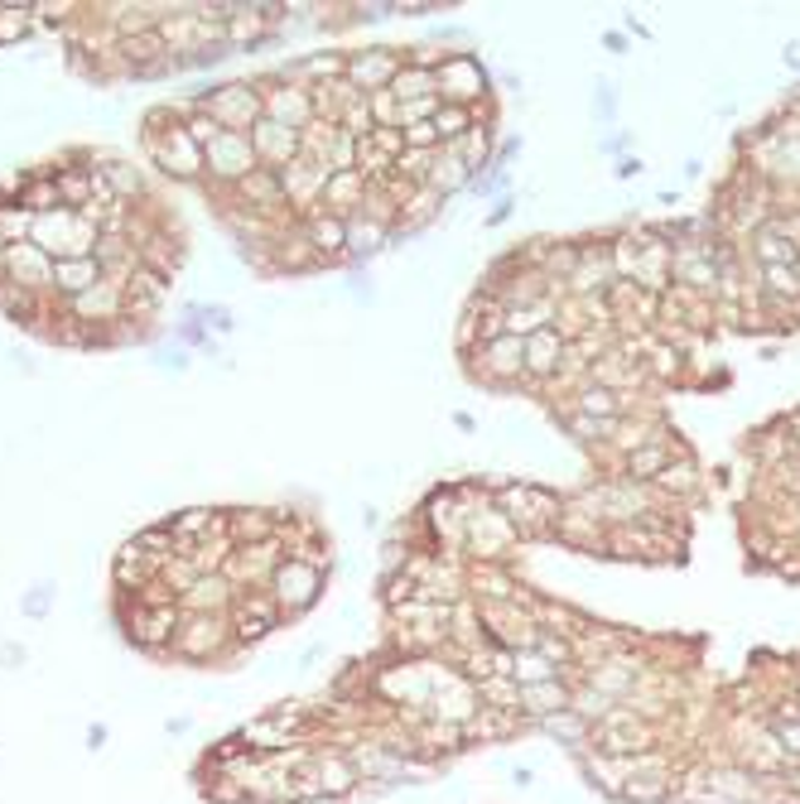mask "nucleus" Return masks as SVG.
<instances>
[{"instance_id": "f257e3e1", "label": "nucleus", "mask_w": 800, "mask_h": 804, "mask_svg": "<svg viewBox=\"0 0 800 804\" xmlns=\"http://www.w3.org/2000/svg\"><path fill=\"white\" fill-rule=\"evenodd\" d=\"M140 145H145V154H150V164L160 169V174L184 179V184L203 179V150H198V140H193L188 130H184V120H174L164 106L145 116Z\"/></svg>"}, {"instance_id": "f03ea898", "label": "nucleus", "mask_w": 800, "mask_h": 804, "mask_svg": "<svg viewBox=\"0 0 800 804\" xmlns=\"http://www.w3.org/2000/svg\"><path fill=\"white\" fill-rule=\"evenodd\" d=\"M492 506L512 520L521 540L555 535V520H560V510H564L560 496H555L550 486H536V482H496L492 486Z\"/></svg>"}, {"instance_id": "7ed1b4c3", "label": "nucleus", "mask_w": 800, "mask_h": 804, "mask_svg": "<svg viewBox=\"0 0 800 804\" xmlns=\"http://www.w3.org/2000/svg\"><path fill=\"white\" fill-rule=\"evenodd\" d=\"M30 241L48 255V261H82V255L96 251L102 227L88 222L78 207H54V213H34Z\"/></svg>"}, {"instance_id": "20e7f679", "label": "nucleus", "mask_w": 800, "mask_h": 804, "mask_svg": "<svg viewBox=\"0 0 800 804\" xmlns=\"http://www.w3.org/2000/svg\"><path fill=\"white\" fill-rule=\"evenodd\" d=\"M464 492H468V502H472V486L464 482ZM521 544V535H516V526L502 516V510L492 506V492L488 496H478L472 502V510H468V530H464V550L478 559V564H502L506 554H512Z\"/></svg>"}, {"instance_id": "39448f33", "label": "nucleus", "mask_w": 800, "mask_h": 804, "mask_svg": "<svg viewBox=\"0 0 800 804\" xmlns=\"http://www.w3.org/2000/svg\"><path fill=\"white\" fill-rule=\"evenodd\" d=\"M193 106H198L203 116H213L222 130H241V136H247V130L265 116V106H261V82H247V78L222 82V88L193 96Z\"/></svg>"}, {"instance_id": "423d86ee", "label": "nucleus", "mask_w": 800, "mask_h": 804, "mask_svg": "<svg viewBox=\"0 0 800 804\" xmlns=\"http://www.w3.org/2000/svg\"><path fill=\"white\" fill-rule=\"evenodd\" d=\"M323 578H329V568L309 564V559H281V568L271 574V588L265 593H271L285 617H305L323 598Z\"/></svg>"}, {"instance_id": "0eeeda50", "label": "nucleus", "mask_w": 800, "mask_h": 804, "mask_svg": "<svg viewBox=\"0 0 800 804\" xmlns=\"http://www.w3.org/2000/svg\"><path fill=\"white\" fill-rule=\"evenodd\" d=\"M434 78H439V102L444 106H482L488 102V92H492L488 68H482L472 54H464V48H448L444 64L434 68Z\"/></svg>"}, {"instance_id": "6e6552de", "label": "nucleus", "mask_w": 800, "mask_h": 804, "mask_svg": "<svg viewBox=\"0 0 800 804\" xmlns=\"http://www.w3.org/2000/svg\"><path fill=\"white\" fill-rule=\"evenodd\" d=\"M261 160L256 150H251V136H241V130H222L208 150H203V174L213 179L222 193H232L247 174H256Z\"/></svg>"}, {"instance_id": "1a4fd4ad", "label": "nucleus", "mask_w": 800, "mask_h": 804, "mask_svg": "<svg viewBox=\"0 0 800 804\" xmlns=\"http://www.w3.org/2000/svg\"><path fill=\"white\" fill-rule=\"evenodd\" d=\"M400 68H405V48H396V44L353 48V54H347V68H343V82L347 88H357L362 96H372V92L391 88V78Z\"/></svg>"}, {"instance_id": "9d476101", "label": "nucleus", "mask_w": 800, "mask_h": 804, "mask_svg": "<svg viewBox=\"0 0 800 804\" xmlns=\"http://www.w3.org/2000/svg\"><path fill=\"white\" fill-rule=\"evenodd\" d=\"M232 621L217 617V612H188L184 627H179L174 636V651L184 655V661H222L227 651H232Z\"/></svg>"}, {"instance_id": "9b49d317", "label": "nucleus", "mask_w": 800, "mask_h": 804, "mask_svg": "<svg viewBox=\"0 0 800 804\" xmlns=\"http://www.w3.org/2000/svg\"><path fill=\"white\" fill-rule=\"evenodd\" d=\"M671 279L699 299L719 295V261H713V241H675L671 246Z\"/></svg>"}, {"instance_id": "f8f14e48", "label": "nucleus", "mask_w": 800, "mask_h": 804, "mask_svg": "<svg viewBox=\"0 0 800 804\" xmlns=\"http://www.w3.org/2000/svg\"><path fill=\"white\" fill-rule=\"evenodd\" d=\"M482 386H492V391H506V386L526 381V343L521 337H492V343L478 347V367H472Z\"/></svg>"}, {"instance_id": "ddd939ff", "label": "nucleus", "mask_w": 800, "mask_h": 804, "mask_svg": "<svg viewBox=\"0 0 800 804\" xmlns=\"http://www.w3.org/2000/svg\"><path fill=\"white\" fill-rule=\"evenodd\" d=\"M179 627H184V607H179V602H160V607L136 602V607H130L126 636L136 641L140 651H164V645H174Z\"/></svg>"}, {"instance_id": "4468645a", "label": "nucleus", "mask_w": 800, "mask_h": 804, "mask_svg": "<svg viewBox=\"0 0 800 804\" xmlns=\"http://www.w3.org/2000/svg\"><path fill=\"white\" fill-rule=\"evenodd\" d=\"M261 106H265V120H275V126H289V130H305L313 116V92L305 82H261Z\"/></svg>"}, {"instance_id": "2eb2a0df", "label": "nucleus", "mask_w": 800, "mask_h": 804, "mask_svg": "<svg viewBox=\"0 0 800 804\" xmlns=\"http://www.w3.org/2000/svg\"><path fill=\"white\" fill-rule=\"evenodd\" d=\"M281 607H275V598L265 588H256V593H247L241 598L237 593V602H232V636L241 641V645H256V641H265L275 627H281Z\"/></svg>"}, {"instance_id": "dca6fc26", "label": "nucleus", "mask_w": 800, "mask_h": 804, "mask_svg": "<svg viewBox=\"0 0 800 804\" xmlns=\"http://www.w3.org/2000/svg\"><path fill=\"white\" fill-rule=\"evenodd\" d=\"M299 231H305V241L319 251L323 265H347V217H333V213H323V207H313V213L299 217Z\"/></svg>"}, {"instance_id": "f3484780", "label": "nucleus", "mask_w": 800, "mask_h": 804, "mask_svg": "<svg viewBox=\"0 0 800 804\" xmlns=\"http://www.w3.org/2000/svg\"><path fill=\"white\" fill-rule=\"evenodd\" d=\"M747 251H753L757 271H767V265H800V241L791 237V227H786V217H772L767 227H757L753 237L743 241Z\"/></svg>"}, {"instance_id": "a211bd4d", "label": "nucleus", "mask_w": 800, "mask_h": 804, "mask_svg": "<svg viewBox=\"0 0 800 804\" xmlns=\"http://www.w3.org/2000/svg\"><path fill=\"white\" fill-rule=\"evenodd\" d=\"M632 285L647 289V295H665V289H671V241H665L661 231H641Z\"/></svg>"}, {"instance_id": "6ab92c4d", "label": "nucleus", "mask_w": 800, "mask_h": 804, "mask_svg": "<svg viewBox=\"0 0 800 804\" xmlns=\"http://www.w3.org/2000/svg\"><path fill=\"white\" fill-rule=\"evenodd\" d=\"M281 179H285V198L299 207V217H305V213H313V207H319L323 188H329V179H333V169L329 164H313V160H305V154H299L295 164L281 169Z\"/></svg>"}, {"instance_id": "aec40b11", "label": "nucleus", "mask_w": 800, "mask_h": 804, "mask_svg": "<svg viewBox=\"0 0 800 804\" xmlns=\"http://www.w3.org/2000/svg\"><path fill=\"white\" fill-rule=\"evenodd\" d=\"M564 357H569V337L560 333V328H540V333H530L526 337V381H555L560 376V367H564Z\"/></svg>"}, {"instance_id": "412c9836", "label": "nucleus", "mask_w": 800, "mask_h": 804, "mask_svg": "<svg viewBox=\"0 0 800 804\" xmlns=\"http://www.w3.org/2000/svg\"><path fill=\"white\" fill-rule=\"evenodd\" d=\"M5 279L44 295V289H54V261H48L34 241H15V246L5 251Z\"/></svg>"}, {"instance_id": "4be33fe9", "label": "nucleus", "mask_w": 800, "mask_h": 804, "mask_svg": "<svg viewBox=\"0 0 800 804\" xmlns=\"http://www.w3.org/2000/svg\"><path fill=\"white\" fill-rule=\"evenodd\" d=\"M569 703H574V679H545V685H526L516 689V713L530 717V723H540V717H555L564 713Z\"/></svg>"}, {"instance_id": "5701e85b", "label": "nucleus", "mask_w": 800, "mask_h": 804, "mask_svg": "<svg viewBox=\"0 0 800 804\" xmlns=\"http://www.w3.org/2000/svg\"><path fill=\"white\" fill-rule=\"evenodd\" d=\"M251 136V150H256V160L265 164V169H285V164H295L299 160V130H289V126H275V120H256V126L247 130Z\"/></svg>"}, {"instance_id": "b1692460", "label": "nucleus", "mask_w": 800, "mask_h": 804, "mask_svg": "<svg viewBox=\"0 0 800 804\" xmlns=\"http://www.w3.org/2000/svg\"><path fill=\"white\" fill-rule=\"evenodd\" d=\"M555 535H560L564 544H574V550H584V554H603V535H608V526H603V520L593 516L584 502H574V506L560 510Z\"/></svg>"}, {"instance_id": "393cba45", "label": "nucleus", "mask_w": 800, "mask_h": 804, "mask_svg": "<svg viewBox=\"0 0 800 804\" xmlns=\"http://www.w3.org/2000/svg\"><path fill=\"white\" fill-rule=\"evenodd\" d=\"M588 381H593V386H608V391H617V395H627L637 381H647V361L627 357L622 347H608V352H603V357L588 367Z\"/></svg>"}, {"instance_id": "a878e982", "label": "nucleus", "mask_w": 800, "mask_h": 804, "mask_svg": "<svg viewBox=\"0 0 800 804\" xmlns=\"http://www.w3.org/2000/svg\"><path fill=\"white\" fill-rule=\"evenodd\" d=\"M271 20H265V5H241L232 0L227 5V48H256L271 39Z\"/></svg>"}, {"instance_id": "bb28decb", "label": "nucleus", "mask_w": 800, "mask_h": 804, "mask_svg": "<svg viewBox=\"0 0 800 804\" xmlns=\"http://www.w3.org/2000/svg\"><path fill=\"white\" fill-rule=\"evenodd\" d=\"M685 448L675 444V438H656V444H647V448H637V453H627L622 458V478H632V482H656L665 468H671L675 458H681Z\"/></svg>"}, {"instance_id": "cd10ccee", "label": "nucleus", "mask_w": 800, "mask_h": 804, "mask_svg": "<svg viewBox=\"0 0 800 804\" xmlns=\"http://www.w3.org/2000/svg\"><path fill=\"white\" fill-rule=\"evenodd\" d=\"M232 602H237V588L222 574H198L184 593H179V607H188V612H217L222 617Z\"/></svg>"}, {"instance_id": "c85d7f7f", "label": "nucleus", "mask_w": 800, "mask_h": 804, "mask_svg": "<svg viewBox=\"0 0 800 804\" xmlns=\"http://www.w3.org/2000/svg\"><path fill=\"white\" fill-rule=\"evenodd\" d=\"M313 781H319V795H333V800H347L357 790L362 776L353 771L347 751H313Z\"/></svg>"}, {"instance_id": "c756f323", "label": "nucleus", "mask_w": 800, "mask_h": 804, "mask_svg": "<svg viewBox=\"0 0 800 804\" xmlns=\"http://www.w3.org/2000/svg\"><path fill=\"white\" fill-rule=\"evenodd\" d=\"M637 679H641L637 661H627V655H608V661L593 665L588 685L598 693H608V699H617V703H627V699H632V689H637Z\"/></svg>"}, {"instance_id": "7c9ffc66", "label": "nucleus", "mask_w": 800, "mask_h": 804, "mask_svg": "<svg viewBox=\"0 0 800 804\" xmlns=\"http://www.w3.org/2000/svg\"><path fill=\"white\" fill-rule=\"evenodd\" d=\"M285 520L275 510H227V540L232 544H265L281 540Z\"/></svg>"}, {"instance_id": "2f4dec72", "label": "nucleus", "mask_w": 800, "mask_h": 804, "mask_svg": "<svg viewBox=\"0 0 800 804\" xmlns=\"http://www.w3.org/2000/svg\"><path fill=\"white\" fill-rule=\"evenodd\" d=\"M362 198H367V174H362V169H338L329 179V188H323L319 207L333 217H353L362 207Z\"/></svg>"}, {"instance_id": "473e14b6", "label": "nucleus", "mask_w": 800, "mask_h": 804, "mask_svg": "<svg viewBox=\"0 0 800 804\" xmlns=\"http://www.w3.org/2000/svg\"><path fill=\"white\" fill-rule=\"evenodd\" d=\"M106 279V271L96 265V255H82V261H54V295L58 299H78L96 289Z\"/></svg>"}, {"instance_id": "72a5a7b5", "label": "nucleus", "mask_w": 800, "mask_h": 804, "mask_svg": "<svg viewBox=\"0 0 800 804\" xmlns=\"http://www.w3.org/2000/svg\"><path fill=\"white\" fill-rule=\"evenodd\" d=\"M439 213H444V198H439V193H434V188H410L405 203H400V222H396V231H391V241H396V237H415V231H424Z\"/></svg>"}, {"instance_id": "f704fd0d", "label": "nucleus", "mask_w": 800, "mask_h": 804, "mask_svg": "<svg viewBox=\"0 0 800 804\" xmlns=\"http://www.w3.org/2000/svg\"><path fill=\"white\" fill-rule=\"evenodd\" d=\"M391 246V227L372 222V217L353 213L347 217V261H372V255H381Z\"/></svg>"}, {"instance_id": "c9c22d12", "label": "nucleus", "mask_w": 800, "mask_h": 804, "mask_svg": "<svg viewBox=\"0 0 800 804\" xmlns=\"http://www.w3.org/2000/svg\"><path fill=\"white\" fill-rule=\"evenodd\" d=\"M569 410H579V414H593V420H627V395H617V391H608V386H593V381H584L574 391V405Z\"/></svg>"}, {"instance_id": "e433bc0d", "label": "nucleus", "mask_w": 800, "mask_h": 804, "mask_svg": "<svg viewBox=\"0 0 800 804\" xmlns=\"http://www.w3.org/2000/svg\"><path fill=\"white\" fill-rule=\"evenodd\" d=\"M757 289L767 295L772 309H791V303H800V271L796 265H767V271H757Z\"/></svg>"}, {"instance_id": "4c0bfd02", "label": "nucleus", "mask_w": 800, "mask_h": 804, "mask_svg": "<svg viewBox=\"0 0 800 804\" xmlns=\"http://www.w3.org/2000/svg\"><path fill=\"white\" fill-rule=\"evenodd\" d=\"M468 184H472V169L458 160V154H448V150L434 154V169H430V179H424V188H434V193H439V198L448 203L454 193H464Z\"/></svg>"}, {"instance_id": "58836bf2", "label": "nucleus", "mask_w": 800, "mask_h": 804, "mask_svg": "<svg viewBox=\"0 0 800 804\" xmlns=\"http://www.w3.org/2000/svg\"><path fill=\"white\" fill-rule=\"evenodd\" d=\"M96 174H102V184L112 188L116 203H130V198H140V193H145V179H140V169L130 164V160H116V154H106V160L96 164Z\"/></svg>"}, {"instance_id": "ea45409f", "label": "nucleus", "mask_w": 800, "mask_h": 804, "mask_svg": "<svg viewBox=\"0 0 800 804\" xmlns=\"http://www.w3.org/2000/svg\"><path fill=\"white\" fill-rule=\"evenodd\" d=\"M396 96L400 106H410V102H424V96H439V78H434V68H415V64H405L391 78V88H386Z\"/></svg>"}, {"instance_id": "a19ab883", "label": "nucleus", "mask_w": 800, "mask_h": 804, "mask_svg": "<svg viewBox=\"0 0 800 804\" xmlns=\"http://www.w3.org/2000/svg\"><path fill=\"white\" fill-rule=\"evenodd\" d=\"M671 771H656V776H627L622 790H617V800L627 804H671Z\"/></svg>"}, {"instance_id": "79ce46f5", "label": "nucleus", "mask_w": 800, "mask_h": 804, "mask_svg": "<svg viewBox=\"0 0 800 804\" xmlns=\"http://www.w3.org/2000/svg\"><path fill=\"white\" fill-rule=\"evenodd\" d=\"M579 761H584L588 771V785H598L603 795H617L627 781V757H603V751H579Z\"/></svg>"}, {"instance_id": "37998d69", "label": "nucleus", "mask_w": 800, "mask_h": 804, "mask_svg": "<svg viewBox=\"0 0 800 804\" xmlns=\"http://www.w3.org/2000/svg\"><path fill=\"white\" fill-rule=\"evenodd\" d=\"M699 482H705V478H699V462L689 453H681L651 486H656V496H695Z\"/></svg>"}, {"instance_id": "c03bdc74", "label": "nucleus", "mask_w": 800, "mask_h": 804, "mask_svg": "<svg viewBox=\"0 0 800 804\" xmlns=\"http://www.w3.org/2000/svg\"><path fill=\"white\" fill-rule=\"evenodd\" d=\"M448 154H458V160H464L472 174H482V169H492V126H472L464 140H454L448 145Z\"/></svg>"}, {"instance_id": "a18cd8bd", "label": "nucleus", "mask_w": 800, "mask_h": 804, "mask_svg": "<svg viewBox=\"0 0 800 804\" xmlns=\"http://www.w3.org/2000/svg\"><path fill=\"white\" fill-rule=\"evenodd\" d=\"M550 319H555V299H540V303H530V309H506L502 333H506V337H521V343H526L530 333L550 328Z\"/></svg>"}, {"instance_id": "49530a36", "label": "nucleus", "mask_w": 800, "mask_h": 804, "mask_svg": "<svg viewBox=\"0 0 800 804\" xmlns=\"http://www.w3.org/2000/svg\"><path fill=\"white\" fill-rule=\"evenodd\" d=\"M560 424H564V434L579 438V444H613L617 429H622V420H593V414H579V410H564Z\"/></svg>"}, {"instance_id": "de8ad7c7", "label": "nucleus", "mask_w": 800, "mask_h": 804, "mask_svg": "<svg viewBox=\"0 0 800 804\" xmlns=\"http://www.w3.org/2000/svg\"><path fill=\"white\" fill-rule=\"evenodd\" d=\"M521 727V713H512V709H488V703H482L478 713H472V723L464 727V737L472 742H488V737H506V733H516Z\"/></svg>"}, {"instance_id": "09e8293b", "label": "nucleus", "mask_w": 800, "mask_h": 804, "mask_svg": "<svg viewBox=\"0 0 800 804\" xmlns=\"http://www.w3.org/2000/svg\"><path fill=\"white\" fill-rule=\"evenodd\" d=\"M540 733H550L555 742H564L569 751H584L593 723H584V717H579L574 709H564V713H555V717H540Z\"/></svg>"}, {"instance_id": "8fccbe9b", "label": "nucleus", "mask_w": 800, "mask_h": 804, "mask_svg": "<svg viewBox=\"0 0 800 804\" xmlns=\"http://www.w3.org/2000/svg\"><path fill=\"white\" fill-rule=\"evenodd\" d=\"M506 675H512L516 689H526V685H545V679H560V669H555L550 661H540L536 651H512V665H506Z\"/></svg>"}, {"instance_id": "3c124183", "label": "nucleus", "mask_w": 800, "mask_h": 804, "mask_svg": "<svg viewBox=\"0 0 800 804\" xmlns=\"http://www.w3.org/2000/svg\"><path fill=\"white\" fill-rule=\"evenodd\" d=\"M472 126H478V106H439V112H434V130H439L444 150L454 140H464Z\"/></svg>"}, {"instance_id": "603ef678", "label": "nucleus", "mask_w": 800, "mask_h": 804, "mask_svg": "<svg viewBox=\"0 0 800 804\" xmlns=\"http://www.w3.org/2000/svg\"><path fill=\"white\" fill-rule=\"evenodd\" d=\"M30 227H34V213L24 203H0V241L15 246V241H30Z\"/></svg>"}, {"instance_id": "864d4df0", "label": "nucleus", "mask_w": 800, "mask_h": 804, "mask_svg": "<svg viewBox=\"0 0 800 804\" xmlns=\"http://www.w3.org/2000/svg\"><path fill=\"white\" fill-rule=\"evenodd\" d=\"M34 30V5H0V44H20Z\"/></svg>"}, {"instance_id": "5fc2aeb1", "label": "nucleus", "mask_w": 800, "mask_h": 804, "mask_svg": "<svg viewBox=\"0 0 800 804\" xmlns=\"http://www.w3.org/2000/svg\"><path fill=\"white\" fill-rule=\"evenodd\" d=\"M772 737H777L786 761H800V717H777V723H772Z\"/></svg>"}, {"instance_id": "6e6d98bb", "label": "nucleus", "mask_w": 800, "mask_h": 804, "mask_svg": "<svg viewBox=\"0 0 800 804\" xmlns=\"http://www.w3.org/2000/svg\"><path fill=\"white\" fill-rule=\"evenodd\" d=\"M400 140H405V150H444L439 145V130H434V120H420V126H400Z\"/></svg>"}, {"instance_id": "4d7b16f0", "label": "nucleus", "mask_w": 800, "mask_h": 804, "mask_svg": "<svg viewBox=\"0 0 800 804\" xmlns=\"http://www.w3.org/2000/svg\"><path fill=\"white\" fill-rule=\"evenodd\" d=\"M367 112H372V126H396L400 120V102L391 92H372L367 96Z\"/></svg>"}, {"instance_id": "13d9d810", "label": "nucleus", "mask_w": 800, "mask_h": 804, "mask_svg": "<svg viewBox=\"0 0 800 804\" xmlns=\"http://www.w3.org/2000/svg\"><path fill=\"white\" fill-rule=\"evenodd\" d=\"M203 795H208L213 804H251L247 790H241L232 776H217V785H203Z\"/></svg>"}, {"instance_id": "bf43d9fd", "label": "nucleus", "mask_w": 800, "mask_h": 804, "mask_svg": "<svg viewBox=\"0 0 800 804\" xmlns=\"http://www.w3.org/2000/svg\"><path fill=\"white\" fill-rule=\"evenodd\" d=\"M439 96H424V102H410V106H400V120H396V130L400 126H420V120H434V112H439Z\"/></svg>"}, {"instance_id": "052dcab7", "label": "nucleus", "mask_w": 800, "mask_h": 804, "mask_svg": "<svg viewBox=\"0 0 800 804\" xmlns=\"http://www.w3.org/2000/svg\"><path fill=\"white\" fill-rule=\"evenodd\" d=\"M48 593H54V588H39V593H30V598H24V612H30V617H39L44 607H48Z\"/></svg>"}, {"instance_id": "680f3d73", "label": "nucleus", "mask_w": 800, "mask_h": 804, "mask_svg": "<svg viewBox=\"0 0 800 804\" xmlns=\"http://www.w3.org/2000/svg\"><path fill=\"white\" fill-rule=\"evenodd\" d=\"M208 319H213L217 333H227V328H232V313H227V309H208Z\"/></svg>"}, {"instance_id": "e2e57ef3", "label": "nucleus", "mask_w": 800, "mask_h": 804, "mask_svg": "<svg viewBox=\"0 0 800 804\" xmlns=\"http://www.w3.org/2000/svg\"><path fill=\"white\" fill-rule=\"evenodd\" d=\"M641 174V160H632V154H627L622 164H617V179H637Z\"/></svg>"}, {"instance_id": "0e129e2a", "label": "nucleus", "mask_w": 800, "mask_h": 804, "mask_svg": "<svg viewBox=\"0 0 800 804\" xmlns=\"http://www.w3.org/2000/svg\"><path fill=\"white\" fill-rule=\"evenodd\" d=\"M598 112L613 116V92H608V88H598Z\"/></svg>"}, {"instance_id": "69168bd1", "label": "nucleus", "mask_w": 800, "mask_h": 804, "mask_svg": "<svg viewBox=\"0 0 800 804\" xmlns=\"http://www.w3.org/2000/svg\"><path fill=\"white\" fill-rule=\"evenodd\" d=\"M603 44H608L613 54H622V48H627V39H622V34H603Z\"/></svg>"}, {"instance_id": "338daca9", "label": "nucleus", "mask_w": 800, "mask_h": 804, "mask_svg": "<svg viewBox=\"0 0 800 804\" xmlns=\"http://www.w3.org/2000/svg\"><path fill=\"white\" fill-rule=\"evenodd\" d=\"M289 804H347V800H333V795H313V800H289Z\"/></svg>"}, {"instance_id": "774afa93", "label": "nucleus", "mask_w": 800, "mask_h": 804, "mask_svg": "<svg viewBox=\"0 0 800 804\" xmlns=\"http://www.w3.org/2000/svg\"><path fill=\"white\" fill-rule=\"evenodd\" d=\"M786 64H791V68H800V44H791V48H786Z\"/></svg>"}]
</instances>
